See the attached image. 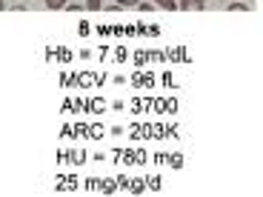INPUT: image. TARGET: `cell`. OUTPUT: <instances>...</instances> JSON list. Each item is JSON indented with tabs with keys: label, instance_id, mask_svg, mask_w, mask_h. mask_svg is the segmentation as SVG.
Here are the masks:
<instances>
[{
	"label": "cell",
	"instance_id": "cell-5",
	"mask_svg": "<svg viewBox=\"0 0 263 197\" xmlns=\"http://www.w3.org/2000/svg\"><path fill=\"white\" fill-rule=\"evenodd\" d=\"M138 0H118V6H135Z\"/></svg>",
	"mask_w": 263,
	"mask_h": 197
},
{
	"label": "cell",
	"instance_id": "cell-1",
	"mask_svg": "<svg viewBox=\"0 0 263 197\" xmlns=\"http://www.w3.org/2000/svg\"><path fill=\"white\" fill-rule=\"evenodd\" d=\"M178 6L180 9H203V3H197V0H180Z\"/></svg>",
	"mask_w": 263,
	"mask_h": 197
},
{
	"label": "cell",
	"instance_id": "cell-6",
	"mask_svg": "<svg viewBox=\"0 0 263 197\" xmlns=\"http://www.w3.org/2000/svg\"><path fill=\"white\" fill-rule=\"evenodd\" d=\"M197 3H200V0H197Z\"/></svg>",
	"mask_w": 263,
	"mask_h": 197
},
{
	"label": "cell",
	"instance_id": "cell-2",
	"mask_svg": "<svg viewBox=\"0 0 263 197\" xmlns=\"http://www.w3.org/2000/svg\"><path fill=\"white\" fill-rule=\"evenodd\" d=\"M155 3H158V6H163V9H169V12H175V9H178V3H175V0H155Z\"/></svg>",
	"mask_w": 263,
	"mask_h": 197
},
{
	"label": "cell",
	"instance_id": "cell-3",
	"mask_svg": "<svg viewBox=\"0 0 263 197\" xmlns=\"http://www.w3.org/2000/svg\"><path fill=\"white\" fill-rule=\"evenodd\" d=\"M46 6H49V9H63L66 0H46Z\"/></svg>",
	"mask_w": 263,
	"mask_h": 197
},
{
	"label": "cell",
	"instance_id": "cell-4",
	"mask_svg": "<svg viewBox=\"0 0 263 197\" xmlns=\"http://www.w3.org/2000/svg\"><path fill=\"white\" fill-rule=\"evenodd\" d=\"M86 6L92 9V12H98V9L103 6V0H86Z\"/></svg>",
	"mask_w": 263,
	"mask_h": 197
}]
</instances>
